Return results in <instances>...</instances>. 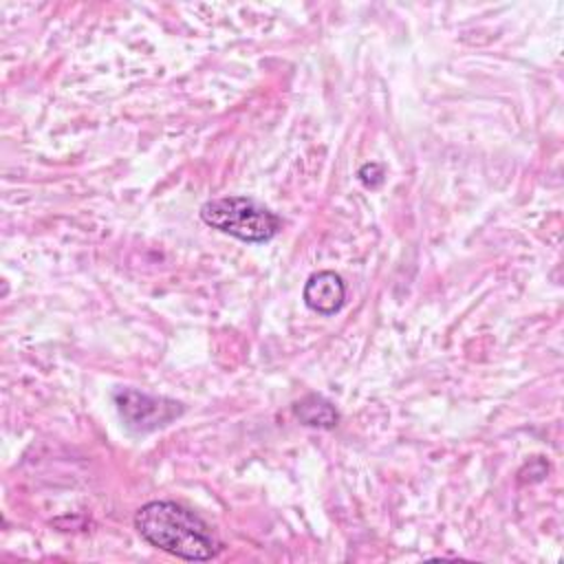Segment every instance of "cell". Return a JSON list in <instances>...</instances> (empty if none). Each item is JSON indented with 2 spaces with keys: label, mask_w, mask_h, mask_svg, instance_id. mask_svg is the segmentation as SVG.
Wrapping results in <instances>:
<instances>
[{
  "label": "cell",
  "mask_w": 564,
  "mask_h": 564,
  "mask_svg": "<svg viewBox=\"0 0 564 564\" xmlns=\"http://www.w3.org/2000/svg\"><path fill=\"white\" fill-rule=\"evenodd\" d=\"M117 410L132 432L145 434L159 427L170 425L176 416H181L183 405L167 397H154L139 392L134 388H121L115 392Z\"/></svg>",
  "instance_id": "3"
},
{
  "label": "cell",
  "mask_w": 564,
  "mask_h": 564,
  "mask_svg": "<svg viewBox=\"0 0 564 564\" xmlns=\"http://www.w3.org/2000/svg\"><path fill=\"white\" fill-rule=\"evenodd\" d=\"M293 414H295V419H300V423H304L308 427H317V430H333L339 423L337 408L326 397L315 394V392L302 397L293 405Z\"/></svg>",
  "instance_id": "5"
},
{
  "label": "cell",
  "mask_w": 564,
  "mask_h": 564,
  "mask_svg": "<svg viewBox=\"0 0 564 564\" xmlns=\"http://www.w3.org/2000/svg\"><path fill=\"white\" fill-rule=\"evenodd\" d=\"M134 529L150 546L189 562H207L223 549L212 527L198 513L172 500L141 505L134 513Z\"/></svg>",
  "instance_id": "1"
},
{
  "label": "cell",
  "mask_w": 564,
  "mask_h": 564,
  "mask_svg": "<svg viewBox=\"0 0 564 564\" xmlns=\"http://www.w3.org/2000/svg\"><path fill=\"white\" fill-rule=\"evenodd\" d=\"M200 218L242 242H267L282 229L280 216L249 196L212 198L200 207Z\"/></svg>",
  "instance_id": "2"
},
{
  "label": "cell",
  "mask_w": 564,
  "mask_h": 564,
  "mask_svg": "<svg viewBox=\"0 0 564 564\" xmlns=\"http://www.w3.org/2000/svg\"><path fill=\"white\" fill-rule=\"evenodd\" d=\"M302 297L311 311L319 315H335L346 302V284L335 271H317L308 275Z\"/></svg>",
  "instance_id": "4"
},
{
  "label": "cell",
  "mask_w": 564,
  "mask_h": 564,
  "mask_svg": "<svg viewBox=\"0 0 564 564\" xmlns=\"http://www.w3.org/2000/svg\"><path fill=\"white\" fill-rule=\"evenodd\" d=\"M359 181L366 185V187H379L383 183V167L379 163H366L359 167L357 172Z\"/></svg>",
  "instance_id": "6"
}]
</instances>
